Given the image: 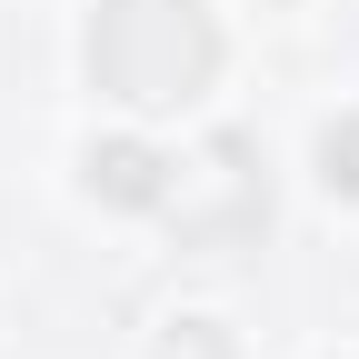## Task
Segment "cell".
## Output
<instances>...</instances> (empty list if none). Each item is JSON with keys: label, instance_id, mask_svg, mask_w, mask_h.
Masks as SVG:
<instances>
[{"label": "cell", "instance_id": "2", "mask_svg": "<svg viewBox=\"0 0 359 359\" xmlns=\"http://www.w3.org/2000/svg\"><path fill=\"white\" fill-rule=\"evenodd\" d=\"M320 160H330V190H359V120H349V130H330Z\"/></svg>", "mask_w": 359, "mask_h": 359}, {"label": "cell", "instance_id": "1", "mask_svg": "<svg viewBox=\"0 0 359 359\" xmlns=\"http://www.w3.org/2000/svg\"><path fill=\"white\" fill-rule=\"evenodd\" d=\"M90 70L120 100H180L210 70V30L190 0H110L100 30H90Z\"/></svg>", "mask_w": 359, "mask_h": 359}]
</instances>
